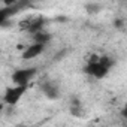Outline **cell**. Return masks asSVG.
I'll use <instances>...</instances> for the list:
<instances>
[{"label":"cell","mask_w":127,"mask_h":127,"mask_svg":"<svg viewBox=\"0 0 127 127\" xmlns=\"http://www.w3.org/2000/svg\"><path fill=\"white\" fill-rule=\"evenodd\" d=\"M114 63L115 61L109 55H94L84 66V72L88 76H91V78L102 79V78H105L109 73L111 67L114 66Z\"/></svg>","instance_id":"cell-1"},{"label":"cell","mask_w":127,"mask_h":127,"mask_svg":"<svg viewBox=\"0 0 127 127\" xmlns=\"http://www.w3.org/2000/svg\"><path fill=\"white\" fill-rule=\"evenodd\" d=\"M27 88H29V85H20V84H15L14 87H9L3 94V102L9 106H15L21 100V97L26 94Z\"/></svg>","instance_id":"cell-2"},{"label":"cell","mask_w":127,"mask_h":127,"mask_svg":"<svg viewBox=\"0 0 127 127\" xmlns=\"http://www.w3.org/2000/svg\"><path fill=\"white\" fill-rule=\"evenodd\" d=\"M37 73L36 67H23V69H17L12 73V82L14 84H20V85H29L30 81L34 78V75Z\"/></svg>","instance_id":"cell-3"},{"label":"cell","mask_w":127,"mask_h":127,"mask_svg":"<svg viewBox=\"0 0 127 127\" xmlns=\"http://www.w3.org/2000/svg\"><path fill=\"white\" fill-rule=\"evenodd\" d=\"M45 48H46V43H42V42H32V43H29V45H26V48L23 49V52H21V57H23V60H33V58H36L37 55H40L43 51H45Z\"/></svg>","instance_id":"cell-4"},{"label":"cell","mask_w":127,"mask_h":127,"mask_svg":"<svg viewBox=\"0 0 127 127\" xmlns=\"http://www.w3.org/2000/svg\"><path fill=\"white\" fill-rule=\"evenodd\" d=\"M42 91H43V94H45L48 99H55V97H58V88H57V85L52 84V82H46V84L42 87Z\"/></svg>","instance_id":"cell-5"},{"label":"cell","mask_w":127,"mask_h":127,"mask_svg":"<svg viewBox=\"0 0 127 127\" xmlns=\"http://www.w3.org/2000/svg\"><path fill=\"white\" fill-rule=\"evenodd\" d=\"M2 2H3V5H5L6 8H9V6H15L20 0H2Z\"/></svg>","instance_id":"cell-6"},{"label":"cell","mask_w":127,"mask_h":127,"mask_svg":"<svg viewBox=\"0 0 127 127\" xmlns=\"http://www.w3.org/2000/svg\"><path fill=\"white\" fill-rule=\"evenodd\" d=\"M121 115H123L124 118H127V102L124 103V108H123V111H121Z\"/></svg>","instance_id":"cell-7"}]
</instances>
